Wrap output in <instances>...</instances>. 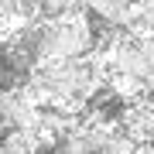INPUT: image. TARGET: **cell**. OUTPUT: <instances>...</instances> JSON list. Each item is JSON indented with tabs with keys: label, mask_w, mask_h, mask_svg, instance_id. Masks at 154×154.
<instances>
[{
	"label": "cell",
	"mask_w": 154,
	"mask_h": 154,
	"mask_svg": "<svg viewBox=\"0 0 154 154\" xmlns=\"http://www.w3.org/2000/svg\"><path fill=\"white\" fill-rule=\"evenodd\" d=\"M41 140L34 130H21V127H11V130L0 137V154H38Z\"/></svg>",
	"instance_id": "6da1fadb"
},
{
	"label": "cell",
	"mask_w": 154,
	"mask_h": 154,
	"mask_svg": "<svg viewBox=\"0 0 154 154\" xmlns=\"http://www.w3.org/2000/svg\"><path fill=\"white\" fill-rule=\"evenodd\" d=\"M137 154H154V144H140V147H137Z\"/></svg>",
	"instance_id": "7a4b0ae2"
}]
</instances>
